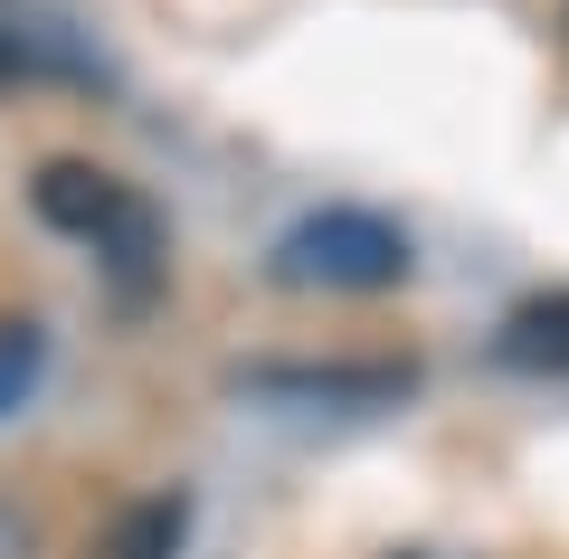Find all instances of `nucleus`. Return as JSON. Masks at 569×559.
Wrapping results in <instances>:
<instances>
[{
	"mask_svg": "<svg viewBox=\"0 0 569 559\" xmlns=\"http://www.w3.org/2000/svg\"><path fill=\"white\" fill-rule=\"evenodd\" d=\"M29 200H39L48 228H67L77 247H96V266L114 276V303H152V295H162L171 228H162V209L142 200L133 180L96 171V161H39Z\"/></svg>",
	"mask_w": 569,
	"mask_h": 559,
	"instance_id": "1",
	"label": "nucleus"
},
{
	"mask_svg": "<svg viewBox=\"0 0 569 559\" xmlns=\"http://www.w3.org/2000/svg\"><path fill=\"white\" fill-rule=\"evenodd\" d=\"M266 276L284 295H389V285H408V238L380 209H313L276 238Z\"/></svg>",
	"mask_w": 569,
	"mask_h": 559,
	"instance_id": "2",
	"label": "nucleus"
},
{
	"mask_svg": "<svg viewBox=\"0 0 569 559\" xmlns=\"http://www.w3.org/2000/svg\"><path fill=\"white\" fill-rule=\"evenodd\" d=\"M10 86H104V67L48 0H0V96Z\"/></svg>",
	"mask_w": 569,
	"mask_h": 559,
	"instance_id": "3",
	"label": "nucleus"
},
{
	"mask_svg": "<svg viewBox=\"0 0 569 559\" xmlns=\"http://www.w3.org/2000/svg\"><path fill=\"white\" fill-rule=\"evenodd\" d=\"M257 399H332V408H380L408 399V360H361V370H247Z\"/></svg>",
	"mask_w": 569,
	"mask_h": 559,
	"instance_id": "4",
	"label": "nucleus"
},
{
	"mask_svg": "<svg viewBox=\"0 0 569 559\" xmlns=\"http://www.w3.org/2000/svg\"><path fill=\"white\" fill-rule=\"evenodd\" d=\"M503 360H512V370H550V380H560V370H569V295H531V303H512V322H503Z\"/></svg>",
	"mask_w": 569,
	"mask_h": 559,
	"instance_id": "5",
	"label": "nucleus"
},
{
	"mask_svg": "<svg viewBox=\"0 0 569 559\" xmlns=\"http://www.w3.org/2000/svg\"><path fill=\"white\" fill-rule=\"evenodd\" d=\"M181 531H190V502L152 493V502H133V512H114V531L96 540V559H181Z\"/></svg>",
	"mask_w": 569,
	"mask_h": 559,
	"instance_id": "6",
	"label": "nucleus"
},
{
	"mask_svg": "<svg viewBox=\"0 0 569 559\" xmlns=\"http://www.w3.org/2000/svg\"><path fill=\"white\" fill-rule=\"evenodd\" d=\"M39 370H48V332H39V322H0V418L29 408Z\"/></svg>",
	"mask_w": 569,
	"mask_h": 559,
	"instance_id": "7",
	"label": "nucleus"
},
{
	"mask_svg": "<svg viewBox=\"0 0 569 559\" xmlns=\"http://www.w3.org/2000/svg\"><path fill=\"white\" fill-rule=\"evenodd\" d=\"M389 559H456V550H389Z\"/></svg>",
	"mask_w": 569,
	"mask_h": 559,
	"instance_id": "8",
	"label": "nucleus"
}]
</instances>
